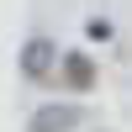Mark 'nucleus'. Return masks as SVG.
I'll return each mask as SVG.
<instances>
[{
  "mask_svg": "<svg viewBox=\"0 0 132 132\" xmlns=\"http://www.w3.org/2000/svg\"><path fill=\"white\" fill-rule=\"evenodd\" d=\"M53 63V42H32V53H27V69H48Z\"/></svg>",
  "mask_w": 132,
  "mask_h": 132,
  "instance_id": "nucleus-2",
  "label": "nucleus"
},
{
  "mask_svg": "<svg viewBox=\"0 0 132 132\" xmlns=\"http://www.w3.org/2000/svg\"><path fill=\"white\" fill-rule=\"evenodd\" d=\"M79 122V111L74 106H48V111H37V132H63Z\"/></svg>",
  "mask_w": 132,
  "mask_h": 132,
  "instance_id": "nucleus-1",
  "label": "nucleus"
}]
</instances>
